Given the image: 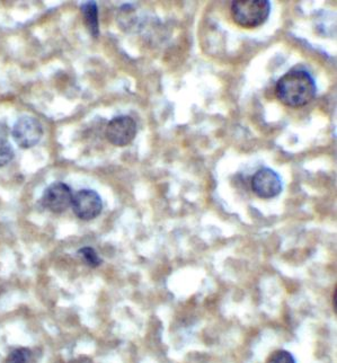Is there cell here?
Returning a JSON list of instances; mask_svg holds the SVG:
<instances>
[{
	"label": "cell",
	"mask_w": 337,
	"mask_h": 363,
	"mask_svg": "<svg viewBox=\"0 0 337 363\" xmlns=\"http://www.w3.org/2000/svg\"><path fill=\"white\" fill-rule=\"evenodd\" d=\"M82 16H84V22H85L86 28L89 30V33L97 38L99 35V9L95 1H85L80 6Z\"/></svg>",
	"instance_id": "cell-8"
},
{
	"label": "cell",
	"mask_w": 337,
	"mask_h": 363,
	"mask_svg": "<svg viewBox=\"0 0 337 363\" xmlns=\"http://www.w3.org/2000/svg\"><path fill=\"white\" fill-rule=\"evenodd\" d=\"M271 4L269 0H237L231 5V15L239 26L258 28L269 18Z\"/></svg>",
	"instance_id": "cell-2"
},
{
	"label": "cell",
	"mask_w": 337,
	"mask_h": 363,
	"mask_svg": "<svg viewBox=\"0 0 337 363\" xmlns=\"http://www.w3.org/2000/svg\"><path fill=\"white\" fill-rule=\"evenodd\" d=\"M266 363H296L294 355L285 350H277L270 355Z\"/></svg>",
	"instance_id": "cell-12"
},
{
	"label": "cell",
	"mask_w": 337,
	"mask_h": 363,
	"mask_svg": "<svg viewBox=\"0 0 337 363\" xmlns=\"http://www.w3.org/2000/svg\"><path fill=\"white\" fill-rule=\"evenodd\" d=\"M317 93L315 80L309 72L294 69L283 76L277 84L280 101L290 108H302L313 101Z\"/></svg>",
	"instance_id": "cell-1"
},
{
	"label": "cell",
	"mask_w": 337,
	"mask_h": 363,
	"mask_svg": "<svg viewBox=\"0 0 337 363\" xmlns=\"http://www.w3.org/2000/svg\"><path fill=\"white\" fill-rule=\"evenodd\" d=\"M14 149L9 141L0 138V167L7 165L14 158Z\"/></svg>",
	"instance_id": "cell-11"
},
{
	"label": "cell",
	"mask_w": 337,
	"mask_h": 363,
	"mask_svg": "<svg viewBox=\"0 0 337 363\" xmlns=\"http://www.w3.org/2000/svg\"><path fill=\"white\" fill-rule=\"evenodd\" d=\"M137 135V124L130 116H121L111 120L107 124V140L116 147H124L132 143Z\"/></svg>",
	"instance_id": "cell-4"
},
{
	"label": "cell",
	"mask_w": 337,
	"mask_h": 363,
	"mask_svg": "<svg viewBox=\"0 0 337 363\" xmlns=\"http://www.w3.org/2000/svg\"><path fill=\"white\" fill-rule=\"evenodd\" d=\"M72 198L74 196H72V189L68 185L62 182H55L44 191L42 203L49 211L53 213H61L72 206Z\"/></svg>",
	"instance_id": "cell-6"
},
{
	"label": "cell",
	"mask_w": 337,
	"mask_h": 363,
	"mask_svg": "<svg viewBox=\"0 0 337 363\" xmlns=\"http://www.w3.org/2000/svg\"><path fill=\"white\" fill-rule=\"evenodd\" d=\"M252 189L260 198H275L282 192V181L271 168H262L253 177Z\"/></svg>",
	"instance_id": "cell-7"
},
{
	"label": "cell",
	"mask_w": 337,
	"mask_h": 363,
	"mask_svg": "<svg viewBox=\"0 0 337 363\" xmlns=\"http://www.w3.org/2000/svg\"><path fill=\"white\" fill-rule=\"evenodd\" d=\"M78 254L82 256V259L86 262V264L89 265L92 267H97L101 264V259L99 255H97L95 250L92 247H82L78 250Z\"/></svg>",
	"instance_id": "cell-10"
},
{
	"label": "cell",
	"mask_w": 337,
	"mask_h": 363,
	"mask_svg": "<svg viewBox=\"0 0 337 363\" xmlns=\"http://www.w3.org/2000/svg\"><path fill=\"white\" fill-rule=\"evenodd\" d=\"M72 206L79 219L89 221L101 215L103 202L95 191L80 190L72 198Z\"/></svg>",
	"instance_id": "cell-5"
},
{
	"label": "cell",
	"mask_w": 337,
	"mask_h": 363,
	"mask_svg": "<svg viewBox=\"0 0 337 363\" xmlns=\"http://www.w3.org/2000/svg\"><path fill=\"white\" fill-rule=\"evenodd\" d=\"M6 363H36L34 353L28 347H20L9 353Z\"/></svg>",
	"instance_id": "cell-9"
},
{
	"label": "cell",
	"mask_w": 337,
	"mask_h": 363,
	"mask_svg": "<svg viewBox=\"0 0 337 363\" xmlns=\"http://www.w3.org/2000/svg\"><path fill=\"white\" fill-rule=\"evenodd\" d=\"M15 143L22 148H32L40 143L43 135V128L33 116H22L13 128Z\"/></svg>",
	"instance_id": "cell-3"
}]
</instances>
